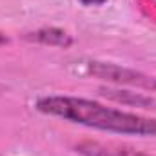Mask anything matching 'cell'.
I'll return each mask as SVG.
<instances>
[{
    "instance_id": "obj_6",
    "label": "cell",
    "mask_w": 156,
    "mask_h": 156,
    "mask_svg": "<svg viewBox=\"0 0 156 156\" xmlns=\"http://www.w3.org/2000/svg\"><path fill=\"white\" fill-rule=\"evenodd\" d=\"M2 44H7V38H5V37L0 33V45H2Z\"/></svg>"
},
{
    "instance_id": "obj_4",
    "label": "cell",
    "mask_w": 156,
    "mask_h": 156,
    "mask_svg": "<svg viewBox=\"0 0 156 156\" xmlns=\"http://www.w3.org/2000/svg\"><path fill=\"white\" fill-rule=\"evenodd\" d=\"M35 40H38L42 44H49V45H69L71 44V37L60 29H42L38 33H35Z\"/></svg>"
},
{
    "instance_id": "obj_2",
    "label": "cell",
    "mask_w": 156,
    "mask_h": 156,
    "mask_svg": "<svg viewBox=\"0 0 156 156\" xmlns=\"http://www.w3.org/2000/svg\"><path fill=\"white\" fill-rule=\"evenodd\" d=\"M89 73L96 78L102 80H111L116 83H127L133 87H142V89H156V78L147 76L144 73L127 69V67H120L113 64H102V62H91L89 66Z\"/></svg>"
},
{
    "instance_id": "obj_1",
    "label": "cell",
    "mask_w": 156,
    "mask_h": 156,
    "mask_svg": "<svg viewBox=\"0 0 156 156\" xmlns=\"http://www.w3.org/2000/svg\"><path fill=\"white\" fill-rule=\"evenodd\" d=\"M37 109L44 115L56 116L85 127L136 136H156V120L134 113L107 107L100 102L76 96H45L37 102Z\"/></svg>"
},
{
    "instance_id": "obj_3",
    "label": "cell",
    "mask_w": 156,
    "mask_h": 156,
    "mask_svg": "<svg viewBox=\"0 0 156 156\" xmlns=\"http://www.w3.org/2000/svg\"><path fill=\"white\" fill-rule=\"evenodd\" d=\"M76 149L83 156H149L127 147H120L113 144H98V142H83L76 145Z\"/></svg>"
},
{
    "instance_id": "obj_5",
    "label": "cell",
    "mask_w": 156,
    "mask_h": 156,
    "mask_svg": "<svg viewBox=\"0 0 156 156\" xmlns=\"http://www.w3.org/2000/svg\"><path fill=\"white\" fill-rule=\"evenodd\" d=\"M83 5H102L104 2H107V0H80Z\"/></svg>"
}]
</instances>
